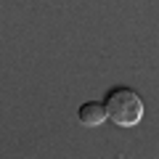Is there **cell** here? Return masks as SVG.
<instances>
[{"instance_id": "6da1fadb", "label": "cell", "mask_w": 159, "mask_h": 159, "mask_svg": "<svg viewBox=\"0 0 159 159\" xmlns=\"http://www.w3.org/2000/svg\"><path fill=\"white\" fill-rule=\"evenodd\" d=\"M103 103H106V111L111 117V122L119 127H133L143 117V101L133 88H125V85L111 88L106 93V101Z\"/></svg>"}, {"instance_id": "7a4b0ae2", "label": "cell", "mask_w": 159, "mask_h": 159, "mask_svg": "<svg viewBox=\"0 0 159 159\" xmlns=\"http://www.w3.org/2000/svg\"><path fill=\"white\" fill-rule=\"evenodd\" d=\"M77 117H80V122H82L85 127H98L103 119L109 117V111H106V103H101V101H88V103L80 106Z\"/></svg>"}]
</instances>
